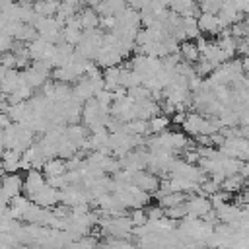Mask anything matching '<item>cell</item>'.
<instances>
[{
	"mask_svg": "<svg viewBox=\"0 0 249 249\" xmlns=\"http://www.w3.org/2000/svg\"><path fill=\"white\" fill-rule=\"evenodd\" d=\"M45 185H47V181H45L43 171H39V169H27L21 191H23V193H25V196L29 198L33 193H37V191H39V189H43Z\"/></svg>",
	"mask_w": 249,
	"mask_h": 249,
	"instance_id": "obj_3",
	"label": "cell"
},
{
	"mask_svg": "<svg viewBox=\"0 0 249 249\" xmlns=\"http://www.w3.org/2000/svg\"><path fill=\"white\" fill-rule=\"evenodd\" d=\"M78 19H80L82 29H95V27H99V25H97V23H99V16L93 12V8L82 10V12L78 14Z\"/></svg>",
	"mask_w": 249,
	"mask_h": 249,
	"instance_id": "obj_9",
	"label": "cell"
},
{
	"mask_svg": "<svg viewBox=\"0 0 249 249\" xmlns=\"http://www.w3.org/2000/svg\"><path fill=\"white\" fill-rule=\"evenodd\" d=\"M128 218H130L132 228H136V226H144V224L148 222L144 208H132V210H130V214H128Z\"/></svg>",
	"mask_w": 249,
	"mask_h": 249,
	"instance_id": "obj_12",
	"label": "cell"
},
{
	"mask_svg": "<svg viewBox=\"0 0 249 249\" xmlns=\"http://www.w3.org/2000/svg\"><path fill=\"white\" fill-rule=\"evenodd\" d=\"M29 200L35 202L37 206H47L49 208V206H53V204H56L60 200V191L54 189V187H51V185H45L43 189H39L37 193H33L29 196Z\"/></svg>",
	"mask_w": 249,
	"mask_h": 249,
	"instance_id": "obj_2",
	"label": "cell"
},
{
	"mask_svg": "<svg viewBox=\"0 0 249 249\" xmlns=\"http://www.w3.org/2000/svg\"><path fill=\"white\" fill-rule=\"evenodd\" d=\"M196 25L200 31L210 33V35H218L220 31H224V23L220 21L218 14H210V12H200L196 18Z\"/></svg>",
	"mask_w": 249,
	"mask_h": 249,
	"instance_id": "obj_1",
	"label": "cell"
},
{
	"mask_svg": "<svg viewBox=\"0 0 249 249\" xmlns=\"http://www.w3.org/2000/svg\"><path fill=\"white\" fill-rule=\"evenodd\" d=\"M169 123H171V121H169V117H165V115L158 113V115H154V117H150V119H148V130H150L152 134H160V132L167 130Z\"/></svg>",
	"mask_w": 249,
	"mask_h": 249,
	"instance_id": "obj_10",
	"label": "cell"
},
{
	"mask_svg": "<svg viewBox=\"0 0 249 249\" xmlns=\"http://www.w3.org/2000/svg\"><path fill=\"white\" fill-rule=\"evenodd\" d=\"M179 54H181V60L191 62V64L200 58V53H198L196 45L191 43V41H181V45H179Z\"/></svg>",
	"mask_w": 249,
	"mask_h": 249,
	"instance_id": "obj_7",
	"label": "cell"
},
{
	"mask_svg": "<svg viewBox=\"0 0 249 249\" xmlns=\"http://www.w3.org/2000/svg\"><path fill=\"white\" fill-rule=\"evenodd\" d=\"M21 187H23V179L18 173H8V175H2V179H0V189L4 191V195L10 200L14 196L21 195Z\"/></svg>",
	"mask_w": 249,
	"mask_h": 249,
	"instance_id": "obj_4",
	"label": "cell"
},
{
	"mask_svg": "<svg viewBox=\"0 0 249 249\" xmlns=\"http://www.w3.org/2000/svg\"><path fill=\"white\" fill-rule=\"evenodd\" d=\"M2 97H4V95H0V99H2Z\"/></svg>",
	"mask_w": 249,
	"mask_h": 249,
	"instance_id": "obj_15",
	"label": "cell"
},
{
	"mask_svg": "<svg viewBox=\"0 0 249 249\" xmlns=\"http://www.w3.org/2000/svg\"><path fill=\"white\" fill-rule=\"evenodd\" d=\"M58 8V0H35L33 12L37 16H54Z\"/></svg>",
	"mask_w": 249,
	"mask_h": 249,
	"instance_id": "obj_8",
	"label": "cell"
},
{
	"mask_svg": "<svg viewBox=\"0 0 249 249\" xmlns=\"http://www.w3.org/2000/svg\"><path fill=\"white\" fill-rule=\"evenodd\" d=\"M80 39H82V29L80 27H70V25H64L62 27V41L64 43L76 45Z\"/></svg>",
	"mask_w": 249,
	"mask_h": 249,
	"instance_id": "obj_11",
	"label": "cell"
},
{
	"mask_svg": "<svg viewBox=\"0 0 249 249\" xmlns=\"http://www.w3.org/2000/svg\"><path fill=\"white\" fill-rule=\"evenodd\" d=\"M43 175L45 177H54V175H64L66 173V165H64V160L60 158H51L43 163Z\"/></svg>",
	"mask_w": 249,
	"mask_h": 249,
	"instance_id": "obj_6",
	"label": "cell"
},
{
	"mask_svg": "<svg viewBox=\"0 0 249 249\" xmlns=\"http://www.w3.org/2000/svg\"><path fill=\"white\" fill-rule=\"evenodd\" d=\"M0 158H2V169L4 171H8V173H16L18 169H19V160H21V152H18V150H14V148H6L2 154H0Z\"/></svg>",
	"mask_w": 249,
	"mask_h": 249,
	"instance_id": "obj_5",
	"label": "cell"
},
{
	"mask_svg": "<svg viewBox=\"0 0 249 249\" xmlns=\"http://www.w3.org/2000/svg\"><path fill=\"white\" fill-rule=\"evenodd\" d=\"M2 152H4V146H2V142H0V154H2Z\"/></svg>",
	"mask_w": 249,
	"mask_h": 249,
	"instance_id": "obj_14",
	"label": "cell"
},
{
	"mask_svg": "<svg viewBox=\"0 0 249 249\" xmlns=\"http://www.w3.org/2000/svg\"><path fill=\"white\" fill-rule=\"evenodd\" d=\"M144 212H146V218H148L150 222H156V220H160V218L165 216V210H163L160 204H158V206H150V208H146Z\"/></svg>",
	"mask_w": 249,
	"mask_h": 249,
	"instance_id": "obj_13",
	"label": "cell"
}]
</instances>
